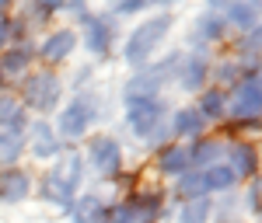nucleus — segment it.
Returning a JSON list of instances; mask_svg holds the SVG:
<instances>
[{"instance_id":"nucleus-1","label":"nucleus","mask_w":262,"mask_h":223,"mask_svg":"<svg viewBox=\"0 0 262 223\" xmlns=\"http://www.w3.org/2000/svg\"><path fill=\"white\" fill-rule=\"evenodd\" d=\"M171 28V18L161 14V18H150L147 24H140L137 32H133V39L126 42V63H133V66H143V63L150 60V53L161 45L164 32Z\"/></svg>"},{"instance_id":"nucleus-2","label":"nucleus","mask_w":262,"mask_h":223,"mask_svg":"<svg viewBox=\"0 0 262 223\" xmlns=\"http://www.w3.org/2000/svg\"><path fill=\"white\" fill-rule=\"evenodd\" d=\"M60 77L56 73H35V77H28V84H25V102L32 105L35 112H46V108H53V105L60 102Z\"/></svg>"},{"instance_id":"nucleus-3","label":"nucleus","mask_w":262,"mask_h":223,"mask_svg":"<svg viewBox=\"0 0 262 223\" xmlns=\"http://www.w3.org/2000/svg\"><path fill=\"white\" fill-rule=\"evenodd\" d=\"M231 115L234 119H259L262 115V84L252 77L242 87H234V98H231Z\"/></svg>"},{"instance_id":"nucleus-4","label":"nucleus","mask_w":262,"mask_h":223,"mask_svg":"<svg viewBox=\"0 0 262 223\" xmlns=\"http://www.w3.org/2000/svg\"><path fill=\"white\" fill-rule=\"evenodd\" d=\"M88 157H91V167L105 175V178H112V175H119V164H122V150L116 140H108V136H98V140H91V150H88Z\"/></svg>"},{"instance_id":"nucleus-5","label":"nucleus","mask_w":262,"mask_h":223,"mask_svg":"<svg viewBox=\"0 0 262 223\" xmlns=\"http://www.w3.org/2000/svg\"><path fill=\"white\" fill-rule=\"evenodd\" d=\"M95 119V102H88V98H77L74 105H67L60 115V133L63 136H84L88 133V126Z\"/></svg>"},{"instance_id":"nucleus-6","label":"nucleus","mask_w":262,"mask_h":223,"mask_svg":"<svg viewBox=\"0 0 262 223\" xmlns=\"http://www.w3.org/2000/svg\"><path fill=\"white\" fill-rule=\"evenodd\" d=\"M227 167H231V175L234 178H252L255 171H259V154H255V146H248V143H231L227 146Z\"/></svg>"},{"instance_id":"nucleus-7","label":"nucleus","mask_w":262,"mask_h":223,"mask_svg":"<svg viewBox=\"0 0 262 223\" xmlns=\"http://www.w3.org/2000/svg\"><path fill=\"white\" fill-rule=\"evenodd\" d=\"M158 119H161V105L158 102H133L129 105V126H133L140 136H147V133L158 126Z\"/></svg>"},{"instance_id":"nucleus-8","label":"nucleus","mask_w":262,"mask_h":223,"mask_svg":"<svg viewBox=\"0 0 262 223\" xmlns=\"http://www.w3.org/2000/svg\"><path fill=\"white\" fill-rule=\"evenodd\" d=\"M28 188H32V182H28V175H21V171H0V199L4 203H21L25 195H28Z\"/></svg>"},{"instance_id":"nucleus-9","label":"nucleus","mask_w":262,"mask_h":223,"mask_svg":"<svg viewBox=\"0 0 262 223\" xmlns=\"http://www.w3.org/2000/svg\"><path fill=\"white\" fill-rule=\"evenodd\" d=\"M74 45H77V35H74L70 28H63V32H56V35H49V39L42 42V60L60 63L63 56H70Z\"/></svg>"},{"instance_id":"nucleus-10","label":"nucleus","mask_w":262,"mask_h":223,"mask_svg":"<svg viewBox=\"0 0 262 223\" xmlns=\"http://www.w3.org/2000/svg\"><path fill=\"white\" fill-rule=\"evenodd\" d=\"M189 164H192V157H189L185 146H164L161 157H158V167H161L164 175H185Z\"/></svg>"},{"instance_id":"nucleus-11","label":"nucleus","mask_w":262,"mask_h":223,"mask_svg":"<svg viewBox=\"0 0 262 223\" xmlns=\"http://www.w3.org/2000/svg\"><path fill=\"white\" fill-rule=\"evenodd\" d=\"M42 199L46 203H56V206H74V188L63 182L60 175H49L42 182Z\"/></svg>"},{"instance_id":"nucleus-12","label":"nucleus","mask_w":262,"mask_h":223,"mask_svg":"<svg viewBox=\"0 0 262 223\" xmlns=\"http://www.w3.org/2000/svg\"><path fill=\"white\" fill-rule=\"evenodd\" d=\"M32 150H35L39 157H53V154L60 150V140H56V133H53L46 122H35V126H32Z\"/></svg>"},{"instance_id":"nucleus-13","label":"nucleus","mask_w":262,"mask_h":223,"mask_svg":"<svg viewBox=\"0 0 262 223\" xmlns=\"http://www.w3.org/2000/svg\"><path fill=\"white\" fill-rule=\"evenodd\" d=\"M21 122H25V112L18 108V102L0 98V133H21Z\"/></svg>"},{"instance_id":"nucleus-14","label":"nucleus","mask_w":262,"mask_h":223,"mask_svg":"<svg viewBox=\"0 0 262 223\" xmlns=\"http://www.w3.org/2000/svg\"><path fill=\"white\" fill-rule=\"evenodd\" d=\"M262 14V4H231L227 7V21L231 24H242V28H252Z\"/></svg>"},{"instance_id":"nucleus-15","label":"nucleus","mask_w":262,"mask_h":223,"mask_svg":"<svg viewBox=\"0 0 262 223\" xmlns=\"http://www.w3.org/2000/svg\"><path fill=\"white\" fill-rule=\"evenodd\" d=\"M203 126H206V119H203L196 108H185V112H179L175 115V136H196Z\"/></svg>"},{"instance_id":"nucleus-16","label":"nucleus","mask_w":262,"mask_h":223,"mask_svg":"<svg viewBox=\"0 0 262 223\" xmlns=\"http://www.w3.org/2000/svg\"><path fill=\"white\" fill-rule=\"evenodd\" d=\"M206 216H210V199L200 195V199H189V203L182 206L179 223H206Z\"/></svg>"},{"instance_id":"nucleus-17","label":"nucleus","mask_w":262,"mask_h":223,"mask_svg":"<svg viewBox=\"0 0 262 223\" xmlns=\"http://www.w3.org/2000/svg\"><path fill=\"white\" fill-rule=\"evenodd\" d=\"M203 178H206V192H210V188H231V185L238 182L227 164H210V167L203 171Z\"/></svg>"},{"instance_id":"nucleus-18","label":"nucleus","mask_w":262,"mask_h":223,"mask_svg":"<svg viewBox=\"0 0 262 223\" xmlns=\"http://www.w3.org/2000/svg\"><path fill=\"white\" fill-rule=\"evenodd\" d=\"M108 24H105V21H98V18H91L88 21V49H91V53H105V49H108Z\"/></svg>"},{"instance_id":"nucleus-19","label":"nucleus","mask_w":262,"mask_h":223,"mask_svg":"<svg viewBox=\"0 0 262 223\" xmlns=\"http://www.w3.org/2000/svg\"><path fill=\"white\" fill-rule=\"evenodd\" d=\"M224 108H227V98H224V91H206L196 112H200L203 119H221Z\"/></svg>"},{"instance_id":"nucleus-20","label":"nucleus","mask_w":262,"mask_h":223,"mask_svg":"<svg viewBox=\"0 0 262 223\" xmlns=\"http://www.w3.org/2000/svg\"><path fill=\"white\" fill-rule=\"evenodd\" d=\"M28 60H32V49H28V45H18V49H11V53H4L0 70H4V73H21Z\"/></svg>"},{"instance_id":"nucleus-21","label":"nucleus","mask_w":262,"mask_h":223,"mask_svg":"<svg viewBox=\"0 0 262 223\" xmlns=\"http://www.w3.org/2000/svg\"><path fill=\"white\" fill-rule=\"evenodd\" d=\"M101 216V203L95 195H88L81 203H74V223H95Z\"/></svg>"},{"instance_id":"nucleus-22","label":"nucleus","mask_w":262,"mask_h":223,"mask_svg":"<svg viewBox=\"0 0 262 223\" xmlns=\"http://www.w3.org/2000/svg\"><path fill=\"white\" fill-rule=\"evenodd\" d=\"M206 77V60H189L185 63V73H182V87H189V91H196Z\"/></svg>"},{"instance_id":"nucleus-23","label":"nucleus","mask_w":262,"mask_h":223,"mask_svg":"<svg viewBox=\"0 0 262 223\" xmlns=\"http://www.w3.org/2000/svg\"><path fill=\"white\" fill-rule=\"evenodd\" d=\"M53 175H60L70 188H77V185H81V157H77V154H67V167L60 164V171H53Z\"/></svg>"},{"instance_id":"nucleus-24","label":"nucleus","mask_w":262,"mask_h":223,"mask_svg":"<svg viewBox=\"0 0 262 223\" xmlns=\"http://www.w3.org/2000/svg\"><path fill=\"white\" fill-rule=\"evenodd\" d=\"M21 154V133H0V161H14Z\"/></svg>"},{"instance_id":"nucleus-25","label":"nucleus","mask_w":262,"mask_h":223,"mask_svg":"<svg viewBox=\"0 0 262 223\" xmlns=\"http://www.w3.org/2000/svg\"><path fill=\"white\" fill-rule=\"evenodd\" d=\"M221 154V143L206 140V143H196V150H189V157H192V164H210L213 157Z\"/></svg>"},{"instance_id":"nucleus-26","label":"nucleus","mask_w":262,"mask_h":223,"mask_svg":"<svg viewBox=\"0 0 262 223\" xmlns=\"http://www.w3.org/2000/svg\"><path fill=\"white\" fill-rule=\"evenodd\" d=\"M137 220H140V213H137L133 203H122L112 209V223H137Z\"/></svg>"},{"instance_id":"nucleus-27","label":"nucleus","mask_w":262,"mask_h":223,"mask_svg":"<svg viewBox=\"0 0 262 223\" xmlns=\"http://www.w3.org/2000/svg\"><path fill=\"white\" fill-rule=\"evenodd\" d=\"M200 28H203V32H206V39H221V32H224V21H221V18H213V14H210V18L203 21Z\"/></svg>"},{"instance_id":"nucleus-28","label":"nucleus","mask_w":262,"mask_h":223,"mask_svg":"<svg viewBox=\"0 0 262 223\" xmlns=\"http://www.w3.org/2000/svg\"><path fill=\"white\" fill-rule=\"evenodd\" d=\"M245 49H262V28H252V35L242 42Z\"/></svg>"},{"instance_id":"nucleus-29","label":"nucleus","mask_w":262,"mask_h":223,"mask_svg":"<svg viewBox=\"0 0 262 223\" xmlns=\"http://www.w3.org/2000/svg\"><path fill=\"white\" fill-rule=\"evenodd\" d=\"M116 7H119L122 14H133V11H140V7H147V4H143V0H122V4H116Z\"/></svg>"},{"instance_id":"nucleus-30","label":"nucleus","mask_w":262,"mask_h":223,"mask_svg":"<svg viewBox=\"0 0 262 223\" xmlns=\"http://www.w3.org/2000/svg\"><path fill=\"white\" fill-rule=\"evenodd\" d=\"M11 32H18V24H0V42H7V39H14Z\"/></svg>"},{"instance_id":"nucleus-31","label":"nucleus","mask_w":262,"mask_h":223,"mask_svg":"<svg viewBox=\"0 0 262 223\" xmlns=\"http://www.w3.org/2000/svg\"><path fill=\"white\" fill-rule=\"evenodd\" d=\"M0 14H4V4H0Z\"/></svg>"}]
</instances>
